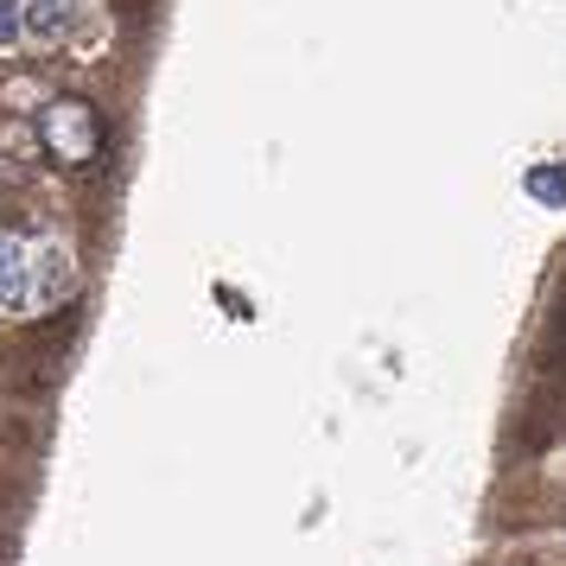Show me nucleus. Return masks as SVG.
Here are the masks:
<instances>
[{
	"label": "nucleus",
	"mask_w": 566,
	"mask_h": 566,
	"mask_svg": "<svg viewBox=\"0 0 566 566\" xmlns=\"http://www.w3.org/2000/svg\"><path fill=\"white\" fill-rule=\"evenodd\" d=\"M39 140H45V154L57 166L83 172V166H96V154H103V115H96V103H83V96H57L39 115Z\"/></svg>",
	"instance_id": "obj_1"
},
{
	"label": "nucleus",
	"mask_w": 566,
	"mask_h": 566,
	"mask_svg": "<svg viewBox=\"0 0 566 566\" xmlns=\"http://www.w3.org/2000/svg\"><path fill=\"white\" fill-rule=\"evenodd\" d=\"M77 281H83L77 255H71L64 242H45V249H39V268H32V300H39V312L64 306V300L77 293Z\"/></svg>",
	"instance_id": "obj_2"
},
{
	"label": "nucleus",
	"mask_w": 566,
	"mask_h": 566,
	"mask_svg": "<svg viewBox=\"0 0 566 566\" xmlns=\"http://www.w3.org/2000/svg\"><path fill=\"white\" fill-rule=\"evenodd\" d=\"M20 20H27V32L39 39V45H64V39L77 32V20H83V0H27Z\"/></svg>",
	"instance_id": "obj_3"
},
{
	"label": "nucleus",
	"mask_w": 566,
	"mask_h": 566,
	"mask_svg": "<svg viewBox=\"0 0 566 566\" xmlns=\"http://www.w3.org/2000/svg\"><path fill=\"white\" fill-rule=\"evenodd\" d=\"M27 249L13 242V235L0 230V312H20L32 300V281H27Z\"/></svg>",
	"instance_id": "obj_4"
},
{
	"label": "nucleus",
	"mask_w": 566,
	"mask_h": 566,
	"mask_svg": "<svg viewBox=\"0 0 566 566\" xmlns=\"http://www.w3.org/2000/svg\"><path fill=\"white\" fill-rule=\"evenodd\" d=\"M522 185H528V198H541V205H566V166H535Z\"/></svg>",
	"instance_id": "obj_5"
},
{
	"label": "nucleus",
	"mask_w": 566,
	"mask_h": 566,
	"mask_svg": "<svg viewBox=\"0 0 566 566\" xmlns=\"http://www.w3.org/2000/svg\"><path fill=\"white\" fill-rule=\"evenodd\" d=\"M20 7H27V0H0V45H13V39L27 32V20H20Z\"/></svg>",
	"instance_id": "obj_6"
}]
</instances>
